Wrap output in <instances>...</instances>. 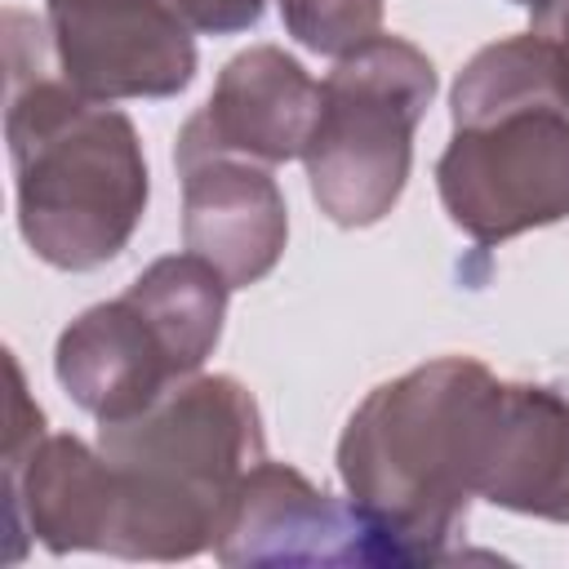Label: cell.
I'll list each match as a JSON object with an SVG mask.
<instances>
[{"mask_svg":"<svg viewBox=\"0 0 569 569\" xmlns=\"http://www.w3.org/2000/svg\"><path fill=\"white\" fill-rule=\"evenodd\" d=\"M320 116V84L276 44H253L236 53L209 102L182 124L173 164L204 156H244L258 164L302 160Z\"/></svg>","mask_w":569,"mask_h":569,"instance_id":"obj_8","label":"cell"},{"mask_svg":"<svg viewBox=\"0 0 569 569\" xmlns=\"http://www.w3.org/2000/svg\"><path fill=\"white\" fill-rule=\"evenodd\" d=\"M529 31L547 44V53L556 62V84H560V93L569 102V0H551L542 13H533Z\"/></svg>","mask_w":569,"mask_h":569,"instance_id":"obj_16","label":"cell"},{"mask_svg":"<svg viewBox=\"0 0 569 569\" xmlns=\"http://www.w3.org/2000/svg\"><path fill=\"white\" fill-rule=\"evenodd\" d=\"M98 449L120 480L111 556L191 560L213 547L231 485L262 462V418L227 373H187L147 409L98 422Z\"/></svg>","mask_w":569,"mask_h":569,"instance_id":"obj_4","label":"cell"},{"mask_svg":"<svg viewBox=\"0 0 569 569\" xmlns=\"http://www.w3.org/2000/svg\"><path fill=\"white\" fill-rule=\"evenodd\" d=\"M476 498L569 525V400L529 387L498 382L485 409L476 449Z\"/></svg>","mask_w":569,"mask_h":569,"instance_id":"obj_10","label":"cell"},{"mask_svg":"<svg viewBox=\"0 0 569 569\" xmlns=\"http://www.w3.org/2000/svg\"><path fill=\"white\" fill-rule=\"evenodd\" d=\"M53 373L62 391L98 422L133 418L164 387L187 378L178 373L164 338L129 293L80 311L58 333Z\"/></svg>","mask_w":569,"mask_h":569,"instance_id":"obj_12","label":"cell"},{"mask_svg":"<svg viewBox=\"0 0 569 569\" xmlns=\"http://www.w3.org/2000/svg\"><path fill=\"white\" fill-rule=\"evenodd\" d=\"M4 138L27 249L58 271L111 262L147 213V156L124 111L58 71L49 27L4 13Z\"/></svg>","mask_w":569,"mask_h":569,"instance_id":"obj_1","label":"cell"},{"mask_svg":"<svg viewBox=\"0 0 569 569\" xmlns=\"http://www.w3.org/2000/svg\"><path fill=\"white\" fill-rule=\"evenodd\" d=\"M431 98L436 67L400 36H378L333 62L302 151L311 200L329 222L373 227L396 209L413 164V129Z\"/></svg>","mask_w":569,"mask_h":569,"instance_id":"obj_5","label":"cell"},{"mask_svg":"<svg viewBox=\"0 0 569 569\" xmlns=\"http://www.w3.org/2000/svg\"><path fill=\"white\" fill-rule=\"evenodd\" d=\"M498 378L471 356L427 360L373 387L338 440L347 502L391 565L445 560L476 498V449Z\"/></svg>","mask_w":569,"mask_h":569,"instance_id":"obj_2","label":"cell"},{"mask_svg":"<svg viewBox=\"0 0 569 569\" xmlns=\"http://www.w3.org/2000/svg\"><path fill=\"white\" fill-rule=\"evenodd\" d=\"M209 551L222 565H391V551L351 502L267 458L222 498Z\"/></svg>","mask_w":569,"mask_h":569,"instance_id":"obj_7","label":"cell"},{"mask_svg":"<svg viewBox=\"0 0 569 569\" xmlns=\"http://www.w3.org/2000/svg\"><path fill=\"white\" fill-rule=\"evenodd\" d=\"M284 31L325 58H347L382 36V0H280Z\"/></svg>","mask_w":569,"mask_h":569,"instance_id":"obj_14","label":"cell"},{"mask_svg":"<svg viewBox=\"0 0 569 569\" xmlns=\"http://www.w3.org/2000/svg\"><path fill=\"white\" fill-rule=\"evenodd\" d=\"M182 22L187 31H200V36H236V31H249L267 0H164Z\"/></svg>","mask_w":569,"mask_h":569,"instance_id":"obj_15","label":"cell"},{"mask_svg":"<svg viewBox=\"0 0 569 569\" xmlns=\"http://www.w3.org/2000/svg\"><path fill=\"white\" fill-rule=\"evenodd\" d=\"M4 516L9 533H31L49 551H107L116 547L120 480L102 449L76 436H40L4 453Z\"/></svg>","mask_w":569,"mask_h":569,"instance_id":"obj_9","label":"cell"},{"mask_svg":"<svg viewBox=\"0 0 569 569\" xmlns=\"http://www.w3.org/2000/svg\"><path fill=\"white\" fill-rule=\"evenodd\" d=\"M436 191L458 231L502 244L569 218V102L533 31L485 44L453 80Z\"/></svg>","mask_w":569,"mask_h":569,"instance_id":"obj_3","label":"cell"},{"mask_svg":"<svg viewBox=\"0 0 569 569\" xmlns=\"http://www.w3.org/2000/svg\"><path fill=\"white\" fill-rule=\"evenodd\" d=\"M58 71L93 102L173 98L196 76L187 22L164 0H44Z\"/></svg>","mask_w":569,"mask_h":569,"instance_id":"obj_6","label":"cell"},{"mask_svg":"<svg viewBox=\"0 0 569 569\" xmlns=\"http://www.w3.org/2000/svg\"><path fill=\"white\" fill-rule=\"evenodd\" d=\"M124 293L147 311V320L164 338L178 373H196L213 356L231 284L209 258H200L191 249L156 258Z\"/></svg>","mask_w":569,"mask_h":569,"instance_id":"obj_13","label":"cell"},{"mask_svg":"<svg viewBox=\"0 0 569 569\" xmlns=\"http://www.w3.org/2000/svg\"><path fill=\"white\" fill-rule=\"evenodd\" d=\"M511 4H520V9H529V13H542L551 0H511Z\"/></svg>","mask_w":569,"mask_h":569,"instance_id":"obj_17","label":"cell"},{"mask_svg":"<svg viewBox=\"0 0 569 569\" xmlns=\"http://www.w3.org/2000/svg\"><path fill=\"white\" fill-rule=\"evenodd\" d=\"M182 240L209 258L231 289L258 284L284 253L289 209L276 178L244 156H204L178 164Z\"/></svg>","mask_w":569,"mask_h":569,"instance_id":"obj_11","label":"cell"}]
</instances>
